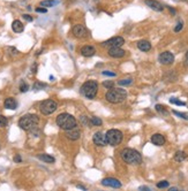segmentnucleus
<instances>
[{
    "instance_id": "nucleus-1",
    "label": "nucleus",
    "mask_w": 188,
    "mask_h": 191,
    "mask_svg": "<svg viewBox=\"0 0 188 191\" xmlns=\"http://www.w3.org/2000/svg\"><path fill=\"white\" fill-rule=\"evenodd\" d=\"M121 158L123 160L128 164V165H140L142 162V156L141 153L134 149H129V147H126L121 151Z\"/></svg>"
},
{
    "instance_id": "nucleus-2",
    "label": "nucleus",
    "mask_w": 188,
    "mask_h": 191,
    "mask_svg": "<svg viewBox=\"0 0 188 191\" xmlns=\"http://www.w3.org/2000/svg\"><path fill=\"white\" fill-rule=\"evenodd\" d=\"M105 98L111 104H120L127 98V91L121 88H112L106 92Z\"/></svg>"
},
{
    "instance_id": "nucleus-3",
    "label": "nucleus",
    "mask_w": 188,
    "mask_h": 191,
    "mask_svg": "<svg viewBox=\"0 0 188 191\" xmlns=\"http://www.w3.org/2000/svg\"><path fill=\"white\" fill-rule=\"evenodd\" d=\"M39 122V118L36 114H26L19 120V127L22 130L30 131L37 128Z\"/></svg>"
},
{
    "instance_id": "nucleus-4",
    "label": "nucleus",
    "mask_w": 188,
    "mask_h": 191,
    "mask_svg": "<svg viewBox=\"0 0 188 191\" xmlns=\"http://www.w3.org/2000/svg\"><path fill=\"white\" fill-rule=\"evenodd\" d=\"M56 123L59 128H61L62 130H69L72 128L76 127V120L75 118L69 114V113H61L59 114L56 119Z\"/></svg>"
},
{
    "instance_id": "nucleus-5",
    "label": "nucleus",
    "mask_w": 188,
    "mask_h": 191,
    "mask_svg": "<svg viewBox=\"0 0 188 191\" xmlns=\"http://www.w3.org/2000/svg\"><path fill=\"white\" fill-rule=\"evenodd\" d=\"M98 90V83L96 81L91 79V81H87L83 85L81 86V93L87 97L88 99H94L97 94Z\"/></svg>"
},
{
    "instance_id": "nucleus-6",
    "label": "nucleus",
    "mask_w": 188,
    "mask_h": 191,
    "mask_svg": "<svg viewBox=\"0 0 188 191\" xmlns=\"http://www.w3.org/2000/svg\"><path fill=\"white\" fill-rule=\"evenodd\" d=\"M105 138H106V143L111 146H117L123 142V132L118 129H110L105 134Z\"/></svg>"
},
{
    "instance_id": "nucleus-7",
    "label": "nucleus",
    "mask_w": 188,
    "mask_h": 191,
    "mask_svg": "<svg viewBox=\"0 0 188 191\" xmlns=\"http://www.w3.org/2000/svg\"><path fill=\"white\" fill-rule=\"evenodd\" d=\"M57 107H58V104H57L54 100H52V99H46V100H44V101L40 104L39 109H40L42 114H44V115H50V114H52L53 112H56Z\"/></svg>"
},
{
    "instance_id": "nucleus-8",
    "label": "nucleus",
    "mask_w": 188,
    "mask_h": 191,
    "mask_svg": "<svg viewBox=\"0 0 188 191\" xmlns=\"http://www.w3.org/2000/svg\"><path fill=\"white\" fill-rule=\"evenodd\" d=\"M72 32L76 38H84V37H87L89 35L88 29L83 24H75L73 26V29H72Z\"/></svg>"
},
{
    "instance_id": "nucleus-9",
    "label": "nucleus",
    "mask_w": 188,
    "mask_h": 191,
    "mask_svg": "<svg viewBox=\"0 0 188 191\" xmlns=\"http://www.w3.org/2000/svg\"><path fill=\"white\" fill-rule=\"evenodd\" d=\"M125 44V39L123 37L118 36V37H113L109 40H105L102 43V45L105 47H121Z\"/></svg>"
},
{
    "instance_id": "nucleus-10",
    "label": "nucleus",
    "mask_w": 188,
    "mask_h": 191,
    "mask_svg": "<svg viewBox=\"0 0 188 191\" xmlns=\"http://www.w3.org/2000/svg\"><path fill=\"white\" fill-rule=\"evenodd\" d=\"M158 60H159V62H161L162 65L169 66V65H172V63H173V61H174V55H173V53L166 51V52H163L159 54Z\"/></svg>"
},
{
    "instance_id": "nucleus-11",
    "label": "nucleus",
    "mask_w": 188,
    "mask_h": 191,
    "mask_svg": "<svg viewBox=\"0 0 188 191\" xmlns=\"http://www.w3.org/2000/svg\"><path fill=\"white\" fill-rule=\"evenodd\" d=\"M102 184L104 186H111V188H116V189H119L121 188V182L117 180V178H113V177H106L104 178L102 181Z\"/></svg>"
},
{
    "instance_id": "nucleus-12",
    "label": "nucleus",
    "mask_w": 188,
    "mask_h": 191,
    "mask_svg": "<svg viewBox=\"0 0 188 191\" xmlns=\"http://www.w3.org/2000/svg\"><path fill=\"white\" fill-rule=\"evenodd\" d=\"M92 140H94V143L97 145V146H105V145H107V143H106V138H105V135L100 131H97L95 135H94Z\"/></svg>"
},
{
    "instance_id": "nucleus-13",
    "label": "nucleus",
    "mask_w": 188,
    "mask_h": 191,
    "mask_svg": "<svg viewBox=\"0 0 188 191\" xmlns=\"http://www.w3.org/2000/svg\"><path fill=\"white\" fill-rule=\"evenodd\" d=\"M126 54V51H123L120 47H110L109 50V55L112 58H123Z\"/></svg>"
},
{
    "instance_id": "nucleus-14",
    "label": "nucleus",
    "mask_w": 188,
    "mask_h": 191,
    "mask_svg": "<svg viewBox=\"0 0 188 191\" xmlns=\"http://www.w3.org/2000/svg\"><path fill=\"white\" fill-rule=\"evenodd\" d=\"M66 136L71 139V140H78V139L81 137V131H80V129H78L76 127H74V128H72L69 130H67Z\"/></svg>"
},
{
    "instance_id": "nucleus-15",
    "label": "nucleus",
    "mask_w": 188,
    "mask_h": 191,
    "mask_svg": "<svg viewBox=\"0 0 188 191\" xmlns=\"http://www.w3.org/2000/svg\"><path fill=\"white\" fill-rule=\"evenodd\" d=\"M81 54L85 57V58H91L96 54V50L94 46H90V45H85L81 48Z\"/></svg>"
},
{
    "instance_id": "nucleus-16",
    "label": "nucleus",
    "mask_w": 188,
    "mask_h": 191,
    "mask_svg": "<svg viewBox=\"0 0 188 191\" xmlns=\"http://www.w3.org/2000/svg\"><path fill=\"white\" fill-rule=\"evenodd\" d=\"M151 143L157 145V146H163L165 144V137L162 134H154L151 136Z\"/></svg>"
},
{
    "instance_id": "nucleus-17",
    "label": "nucleus",
    "mask_w": 188,
    "mask_h": 191,
    "mask_svg": "<svg viewBox=\"0 0 188 191\" xmlns=\"http://www.w3.org/2000/svg\"><path fill=\"white\" fill-rule=\"evenodd\" d=\"M145 4H147L151 9L156 11V12H163V11H164V7H163L162 4L158 2V1H156V0H145Z\"/></svg>"
},
{
    "instance_id": "nucleus-18",
    "label": "nucleus",
    "mask_w": 188,
    "mask_h": 191,
    "mask_svg": "<svg viewBox=\"0 0 188 191\" xmlns=\"http://www.w3.org/2000/svg\"><path fill=\"white\" fill-rule=\"evenodd\" d=\"M137 47L142 52H148L151 50V44L148 40H140V42H137Z\"/></svg>"
},
{
    "instance_id": "nucleus-19",
    "label": "nucleus",
    "mask_w": 188,
    "mask_h": 191,
    "mask_svg": "<svg viewBox=\"0 0 188 191\" xmlns=\"http://www.w3.org/2000/svg\"><path fill=\"white\" fill-rule=\"evenodd\" d=\"M4 106L7 109H16L18 107V101L14 98H7L4 103Z\"/></svg>"
},
{
    "instance_id": "nucleus-20",
    "label": "nucleus",
    "mask_w": 188,
    "mask_h": 191,
    "mask_svg": "<svg viewBox=\"0 0 188 191\" xmlns=\"http://www.w3.org/2000/svg\"><path fill=\"white\" fill-rule=\"evenodd\" d=\"M12 29H13L14 32H22L23 30H24V26H23V23L19 20H15L12 23Z\"/></svg>"
},
{
    "instance_id": "nucleus-21",
    "label": "nucleus",
    "mask_w": 188,
    "mask_h": 191,
    "mask_svg": "<svg viewBox=\"0 0 188 191\" xmlns=\"http://www.w3.org/2000/svg\"><path fill=\"white\" fill-rule=\"evenodd\" d=\"M37 158H38L39 160H42V161L46 162V164H53V162L56 161V159L53 158L52 156H50V154H46V153L38 154V156H37Z\"/></svg>"
},
{
    "instance_id": "nucleus-22",
    "label": "nucleus",
    "mask_w": 188,
    "mask_h": 191,
    "mask_svg": "<svg viewBox=\"0 0 188 191\" xmlns=\"http://www.w3.org/2000/svg\"><path fill=\"white\" fill-rule=\"evenodd\" d=\"M186 158H187V154L183 151H178L174 154V160L178 161V162H181V161H183Z\"/></svg>"
},
{
    "instance_id": "nucleus-23",
    "label": "nucleus",
    "mask_w": 188,
    "mask_h": 191,
    "mask_svg": "<svg viewBox=\"0 0 188 191\" xmlns=\"http://www.w3.org/2000/svg\"><path fill=\"white\" fill-rule=\"evenodd\" d=\"M57 4H58V1H57V0H43V1L40 2V6L47 8V7L56 6Z\"/></svg>"
},
{
    "instance_id": "nucleus-24",
    "label": "nucleus",
    "mask_w": 188,
    "mask_h": 191,
    "mask_svg": "<svg viewBox=\"0 0 188 191\" xmlns=\"http://www.w3.org/2000/svg\"><path fill=\"white\" fill-rule=\"evenodd\" d=\"M156 111L158 113H161V114H163V115H167L169 114V112L166 111V108H165V106L163 105H156L155 106Z\"/></svg>"
},
{
    "instance_id": "nucleus-25",
    "label": "nucleus",
    "mask_w": 188,
    "mask_h": 191,
    "mask_svg": "<svg viewBox=\"0 0 188 191\" xmlns=\"http://www.w3.org/2000/svg\"><path fill=\"white\" fill-rule=\"evenodd\" d=\"M44 88H46V84L45 83H42V82H36V83L33 84V90H35V91L42 90V89H44Z\"/></svg>"
},
{
    "instance_id": "nucleus-26",
    "label": "nucleus",
    "mask_w": 188,
    "mask_h": 191,
    "mask_svg": "<svg viewBox=\"0 0 188 191\" xmlns=\"http://www.w3.org/2000/svg\"><path fill=\"white\" fill-rule=\"evenodd\" d=\"M90 123L92 125H102V120L99 119V118H97V116H94V118H91L90 120Z\"/></svg>"
},
{
    "instance_id": "nucleus-27",
    "label": "nucleus",
    "mask_w": 188,
    "mask_h": 191,
    "mask_svg": "<svg viewBox=\"0 0 188 191\" xmlns=\"http://www.w3.org/2000/svg\"><path fill=\"white\" fill-rule=\"evenodd\" d=\"M7 125H8V120H7V118L6 116H4V115H0V128H5Z\"/></svg>"
},
{
    "instance_id": "nucleus-28",
    "label": "nucleus",
    "mask_w": 188,
    "mask_h": 191,
    "mask_svg": "<svg viewBox=\"0 0 188 191\" xmlns=\"http://www.w3.org/2000/svg\"><path fill=\"white\" fill-rule=\"evenodd\" d=\"M132 82H133V79H120V81L118 82V84H119V85H129V84H132Z\"/></svg>"
},
{
    "instance_id": "nucleus-29",
    "label": "nucleus",
    "mask_w": 188,
    "mask_h": 191,
    "mask_svg": "<svg viewBox=\"0 0 188 191\" xmlns=\"http://www.w3.org/2000/svg\"><path fill=\"white\" fill-rule=\"evenodd\" d=\"M170 103H171V104H175V105H178V106H186V103L180 101V100H178L177 98H171L170 99Z\"/></svg>"
},
{
    "instance_id": "nucleus-30",
    "label": "nucleus",
    "mask_w": 188,
    "mask_h": 191,
    "mask_svg": "<svg viewBox=\"0 0 188 191\" xmlns=\"http://www.w3.org/2000/svg\"><path fill=\"white\" fill-rule=\"evenodd\" d=\"M173 114L177 115V116H180L181 119L188 120V113H181V112H178V111H173Z\"/></svg>"
},
{
    "instance_id": "nucleus-31",
    "label": "nucleus",
    "mask_w": 188,
    "mask_h": 191,
    "mask_svg": "<svg viewBox=\"0 0 188 191\" xmlns=\"http://www.w3.org/2000/svg\"><path fill=\"white\" fill-rule=\"evenodd\" d=\"M103 86L106 88V89H112V88L114 86V82H113V81H104Z\"/></svg>"
},
{
    "instance_id": "nucleus-32",
    "label": "nucleus",
    "mask_w": 188,
    "mask_h": 191,
    "mask_svg": "<svg viewBox=\"0 0 188 191\" xmlns=\"http://www.w3.org/2000/svg\"><path fill=\"white\" fill-rule=\"evenodd\" d=\"M169 186V182L167 181H161L157 183V188L158 189H164V188H167Z\"/></svg>"
},
{
    "instance_id": "nucleus-33",
    "label": "nucleus",
    "mask_w": 188,
    "mask_h": 191,
    "mask_svg": "<svg viewBox=\"0 0 188 191\" xmlns=\"http://www.w3.org/2000/svg\"><path fill=\"white\" fill-rule=\"evenodd\" d=\"M28 90H29V85L27 83H24V82H22L21 85H20V91L21 92H27Z\"/></svg>"
},
{
    "instance_id": "nucleus-34",
    "label": "nucleus",
    "mask_w": 188,
    "mask_h": 191,
    "mask_svg": "<svg viewBox=\"0 0 188 191\" xmlns=\"http://www.w3.org/2000/svg\"><path fill=\"white\" fill-rule=\"evenodd\" d=\"M182 28H183V22H182V21H179V22H178V24H177V26L174 28V32H179V31H181Z\"/></svg>"
},
{
    "instance_id": "nucleus-35",
    "label": "nucleus",
    "mask_w": 188,
    "mask_h": 191,
    "mask_svg": "<svg viewBox=\"0 0 188 191\" xmlns=\"http://www.w3.org/2000/svg\"><path fill=\"white\" fill-rule=\"evenodd\" d=\"M22 17H23L26 21H28V22H31V21L33 20V16H31V15H29V14H23V15H22Z\"/></svg>"
},
{
    "instance_id": "nucleus-36",
    "label": "nucleus",
    "mask_w": 188,
    "mask_h": 191,
    "mask_svg": "<svg viewBox=\"0 0 188 191\" xmlns=\"http://www.w3.org/2000/svg\"><path fill=\"white\" fill-rule=\"evenodd\" d=\"M36 12H37V13H46V12H47V9H46L45 7H44V8L38 7V8H36Z\"/></svg>"
},
{
    "instance_id": "nucleus-37",
    "label": "nucleus",
    "mask_w": 188,
    "mask_h": 191,
    "mask_svg": "<svg viewBox=\"0 0 188 191\" xmlns=\"http://www.w3.org/2000/svg\"><path fill=\"white\" fill-rule=\"evenodd\" d=\"M103 75H105V76H116V72H109V70H105V72H103Z\"/></svg>"
},
{
    "instance_id": "nucleus-38",
    "label": "nucleus",
    "mask_w": 188,
    "mask_h": 191,
    "mask_svg": "<svg viewBox=\"0 0 188 191\" xmlns=\"http://www.w3.org/2000/svg\"><path fill=\"white\" fill-rule=\"evenodd\" d=\"M14 161H15V162H21V161H22V159H21V157L18 154V156H15V157H14Z\"/></svg>"
},
{
    "instance_id": "nucleus-39",
    "label": "nucleus",
    "mask_w": 188,
    "mask_h": 191,
    "mask_svg": "<svg viewBox=\"0 0 188 191\" xmlns=\"http://www.w3.org/2000/svg\"><path fill=\"white\" fill-rule=\"evenodd\" d=\"M140 190H148L149 191L150 189L148 188V186H140Z\"/></svg>"
},
{
    "instance_id": "nucleus-40",
    "label": "nucleus",
    "mask_w": 188,
    "mask_h": 191,
    "mask_svg": "<svg viewBox=\"0 0 188 191\" xmlns=\"http://www.w3.org/2000/svg\"><path fill=\"white\" fill-rule=\"evenodd\" d=\"M76 188H78V189H82V190H85V186H83V185H76Z\"/></svg>"
},
{
    "instance_id": "nucleus-41",
    "label": "nucleus",
    "mask_w": 188,
    "mask_h": 191,
    "mask_svg": "<svg viewBox=\"0 0 188 191\" xmlns=\"http://www.w3.org/2000/svg\"><path fill=\"white\" fill-rule=\"evenodd\" d=\"M169 8H170V12H171V13H172V14H175V11H174V9H172L171 7H169Z\"/></svg>"
},
{
    "instance_id": "nucleus-42",
    "label": "nucleus",
    "mask_w": 188,
    "mask_h": 191,
    "mask_svg": "<svg viewBox=\"0 0 188 191\" xmlns=\"http://www.w3.org/2000/svg\"><path fill=\"white\" fill-rule=\"evenodd\" d=\"M186 60L188 61V51H187V53H186Z\"/></svg>"
}]
</instances>
